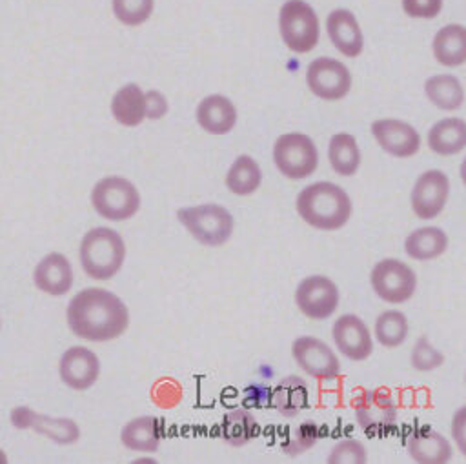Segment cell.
<instances>
[{"mask_svg": "<svg viewBox=\"0 0 466 464\" xmlns=\"http://www.w3.org/2000/svg\"><path fill=\"white\" fill-rule=\"evenodd\" d=\"M326 31L333 45L350 58H355L362 53L364 36L360 25L351 11L335 9L326 18Z\"/></svg>", "mask_w": 466, "mask_h": 464, "instance_id": "cell-18", "label": "cell"}, {"mask_svg": "<svg viewBox=\"0 0 466 464\" xmlns=\"http://www.w3.org/2000/svg\"><path fill=\"white\" fill-rule=\"evenodd\" d=\"M295 304L308 318L324 320L339 306V287L324 275L306 277L295 289Z\"/></svg>", "mask_w": 466, "mask_h": 464, "instance_id": "cell-11", "label": "cell"}, {"mask_svg": "<svg viewBox=\"0 0 466 464\" xmlns=\"http://www.w3.org/2000/svg\"><path fill=\"white\" fill-rule=\"evenodd\" d=\"M319 435H320V429L313 420L300 422L284 437L280 449L288 457H297V455L308 451L319 440Z\"/></svg>", "mask_w": 466, "mask_h": 464, "instance_id": "cell-33", "label": "cell"}, {"mask_svg": "<svg viewBox=\"0 0 466 464\" xmlns=\"http://www.w3.org/2000/svg\"><path fill=\"white\" fill-rule=\"evenodd\" d=\"M375 142L390 155L406 158L420 149V135L413 126L399 118H379L371 124Z\"/></svg>", "mask_w": 466, "mask_h": 464, "instance_id": "cell-15", "label": "cell"}, {"mask_svg": "<svg viewBox=\"0 0 466 464\" xmlns=\"http://www.w3.org/2000/svg\"><path fill=\"white\" fill-rule=\"evenodd\" d=\"M328 158L333 171L340 177H351L360 166V149L350 133H335L329 138Z\"/></svg>", "mask_w": 466, "mask_h": 464, "instance_id": "cell-29", "label": "cell"}, {"mask_svg": "<svg viewBox=\"0 0 466 464\" xmlns=\"http://www.w3.org/2000/svg\"><path fill=\"white\" fill-rule=\"evenodd\" d=\"M144 106H146V118L158 120L167 113V100L162 93L149 89L144 93Z\"/></svg>", "mask_w": 466, "mask_h": 464, "instance_id": "cell-38", "label": "cell"}, {"mask_svg": "<svg viewBox=\"0 0 466 464\" xmlns=\"http://www.w3.org/2000/svg\"><path fill=\"white\" fill-rule=\"evenodd\" d=\"M428 146L433 153L450 156L466 147V124L462 118H442L428 131Z\"/></svg>", "mask_w": 466, "mask_h": 464, "instance_id": "cell-23", "label": "cell"}, {"mask_svg": "<svg viewBox=\"0 0 466 464\" xmlns=\"http://www.w3.org/2000/svg\"><path fill=\"white\" fill-rule=\"evenodd\" d=\"M7 460V457H5V453L0 449V462H5Z\"/></svg>", "mask_w": 466, "mask_h": 464, "instance_id": "cell-39", "label": "cell"}, {"mask_svg": "<svg viewBox=\"0 0 466 464\" xmlns=\"http://www.w3.org/2000/svg\"><path fill=\"white\" fill-rule=\"evenodd\" d=\"M120 440L127 449L151 453L158 449L160 444V422L157 417L146 415L137 417L124 424L120 431Z\"/></svg>", "mask_w": 466, "mask_h": 464, "instance_id": "cell-25", "label": "cell"}, {"mask_svg": "<svg viewBox=\"0 0 466 464\" xmlns=\"http://www.w3.org/2000/svg\"><path fill=\"white\" fill-rule=\"evenodd\" d=\"M297 213L315 229L333 231L348 224L353 206L350 195L333 182L306 186L297 197Z\"/></svg>", "mask_w": 466, "mask_h": 464, "instance_id": "cell-2", "label": "cell"}, {"mask_svg": "<svg viewBox=\"0 0 466 464\" xmlns=\"http://www.w3.org/2000/svg\"><path fill=\"white\" fill-rule=\"evenodd\" d=\"M355 419L370 437L386 435L395 428L397 404L386 389H366L353 398Z\"/></svg>", "mask_w": 466, "mask_h": 464, "instance_id": "cell-9", "label": "cell"}, {"mask_svg": "<svg viewBox=\"0 0 466 464\" xmlns=\"http://www.w3.org/2000/svg\"><path fill=\"white\" fill-rule=\"evenodd\" d=\"M258 431H260L258 422L244 408H235V409L228 411L220 422L222 439L229 446H235V448H240V446L251 442L258 435Z\"/></svg>", "mask_w": 466, "mask_h": 464, "instance_id": "cell-31", "label": "cell"}, {"mask_svg": "<svg viewBox=\"0 0 466 464\" xmlns=\"http://www.w3.org/2000/svg\"><path fill=\"white\" fill-rule=\"evenodd\" d=\"M450 197V178L439 169L424 171L411 189V209L422 220H431L444 209Z\"/></svg>", "mask_w": 466, "mask_h": 464, "instance_id": "cell-12", "label": "cell"}, {"mask_svg": "<svg viewBox=\"0 0 466 464\" xmlns=\"http://www.w3.org/2000/svg\"><path fill=\"white\" fill-rule=\"evenodd\" d=\"M155 0H111L115 18L124 25H140L153 13Z\"/></svg>", "mask_w": 466, "mask_h": 464, "instance_id": "cell-34", "label": "cell"}, {"mask_svg": "<svg viewBox=\"0 0 466 464\" xmlns=\"http://www.w3.org/2000/svg\"><path fill=\"white\" fill-rule=\"evenodd\" d=\"M111 115L126 127L138 126L146 118L144 91L137 84L122 86L111 98Z\"/></svg>", "mask_w": 466, "mask_h": 464, "instance_id": "cell-27", "label": "cell"}, {"mask_svg": "<svg viewBox=\"0 0 466 464\" xmlns=\"http://www.w3.org/2000/svg\"><path fill=\"white\" fill-rule=\"evenodd\" d=\"M448 247V235L435 226H424L411 231L404 240V251L413 260H431Z\"/></svg>", "mask_w": 466, "mask_h": 464, "instance_id": "cell-26", "label": "cell"}, {"mask_svg": "<svg viewBox=\"0 0 466 464\" xmlns=\"http://www.w3.org/2000/svg\"><path fill=\"white\" fill-rule=\"evenodd\" d=\"M58 373L67 388L84 391L98 380L100 360L91 349L84 346H71L60 357Z\"/></svg>", "mask_w": 466, "mask_h": 464, "instance_id": "cell-16", "label": "cell"}, {"mask_svg": "<svg viewBox=\"0 0 466 464\" xmlns=\"http://www.w3.org/2000/svg\"><path fill=\"white\" fill-rule=\"evenodd\" d=\"M368 460V451L364 444L357 439H346L335 444L328 455L329 464H364Z\"/></svg>", "mask_w": 466, "mask_h": 464, "instance_id": "cell-35", "label": "cell"}, {"mask_svg": "<svg viewBox=\"0 0 466 464\" xmlns=\"http://www.w3.org/2000/svg\"><path fill=\"white\" fill-rule=\"evenodd\" d=\"M273 162L284 177L300 180L317 169L319 151L308 135L284 133L273 146Z\"/></svg>", "mask_w": 466, "mask_h": 464, "instance_id": "cell-7", "label": "cell"}, {"mask_svg": "<svg viewBox=\"0 0 466 464\" xmlns=\"http://www.w3.org/2000/svg\"><path fill=\"white\" fill-rule=\"evenodd\" d=\"M306 82L315 96L322 100H340L351 89V73L342 62L320 56L309 62Z\"/></svg>", "mask_w": 466, "mask_h": 464, "instance_id": "cell-10", "label": "cell"}, {"mask_svg": "<svg viewBox=\"0 0 466 464\" xmlns=\"http://www.w3.org/2000/svg\"><path fill=\"white\" fill-rule=\"evenodd\" d=\"M402 9L411 18H435L442 9V0H402Z\"/></svg>", "mask_w": 466, "mask_h": 464, "instance_id": "cell-37", "label": "cell"}, {"mask_svg": "<svg viewBox=\"0 0 466 464\" xmlns=\"http://www.w3.org/2000/svg\"><path fill=\"white\" fill-rule=\"evenodd\" d=\"M260 182H262L260 166L255 158H251L248 155L237 156L226 173L228 189L238 197L255 193L258 189Z\"/></svg>", "mask_w": 466, "mask_h": 464, "instance_id": "cell-30", "label": "cell"}, {"mask_svg": "<svg viewBox=\"0 0 466 464\" xmlns=\"http://www.w3.org/2000/svg\"><path fill=\"white\" fill-rule=\"evenodd\" d=\"M408 453L415 462L420 464H444L451 459L450 440L431 428H417L410 433Z\"/></svg>", "mask_w": 466, "mask_h": 464, "instance_id": "cell-20", "label": "cell"}, {"mask_svg": "<svg viewBox=\"0 0 466 464\" xmlns=\"http://www.w3.org/2000/svg\"><path fill=\"white\" fill-rule=\"evenodd\" d=\"M291 355L299 368L315 378H335L340 362L335 351L317 337H299L291 346Z\"/></svg>", "mask_w": 466, "mask_h": 464, "instance_id": "cell-13", "label": "cell"}, {"mask_svg": "<svg viewBox=\"0 0 466 464\" xmlns=\"http://www.w3.org/2000/svg\"><path fill=\"white\" fill-rule=\"evenodd\" d=\"M370 282L379 298L390 304H402L413 297L417 275L399 258H382L373 266Z\"/></svg>", "mask_w": 466, "mask_h": 464, "instance_id": "cell-8", "label": "cell"}, {"mask_svg": "<svg viewBox=\"0 0 466 464\" xmlns=\"http://www.w3.org/2000/svg\"><path fill=\"white\" fill-rule=\"evenodd\" d=\"M67 326L75 337L89 342H107L129 326L127 306L111 291L86 287L67 304Z\"/></svg>", "mask_w": 466, "mask_h": 464, "instance_id": "cell-1", "label": "cell"}, {"mask_svg": "<svg viewBox=\"0 0 466 464\" xmlns=\"http://www.w3.org/2000/svg\"><path fill=\"white\" fill-rule=\"evenodd\" d=\"M271 404L273 408L284 415L293 417L308 408L309 393L306 382L297 375H288L277 382V386L271 389Z\"/></svg>", "mask_w": 466, "mask_h": 464, "instance_id": "cell-24", "label": "cell"}, {"mask_svg": "<svg viewBox=\"0 0 466 464\" xmlns=\"http://www.w3.org/2000/svg\"><path fill=\"white\" fill-rule=\"evenodd\" d=\"M177 217L180 224L189 231V235L204 246H222L233 235V215L218 204L180 207L177 211Z\"/></svg>", "mask_w": 466, "mask_h": 464, "instance_id": "cell-4", "label": "cell"}, {"mask_svg": "<svg viewBox=\"0 0 466 464\" xmlns=\"http://www.w3.org/2000/svg\"><path fill=\"white\" fill-rule=\"evenodd\" d=\"M126 258V244L111 227H93L80 242V264L93 280L113 278Z\"/></svg>", "mask_w": 466, "mask_h": 464, "instance_id": "cell-3", "label": "cell"}, {"mask_svg": "<svg viewBox=\"0 0 466 464\" xmlns=\"http://www.w3.org/2000/svg\"><path fill=\"white\" fill-rule=\"evenodd\" d=\"M433 56L448 67L462 66L466 60V29L461 24H448L437 31L431 42Z\"/></svg>", "mask_w": 466, "mask_h": 464, "instance_id": "cell-22", "label": "cell"}, {"mask_svg": "<svg viewBox=\"0 0 466 464\" xmlns=\"http://www.w3.org/2000/svg\"><path fill=\"white\" fill-rule=\"evenodd\" d=\"M91 204L102 218L122 222L131 218L138 211L140 193L131 180L109 175L100 178L93 186Z\"/></svg>", "mask_w": 466, "mask_h": 464, "instance_id": "cell-5", "label": "cell"}, {"mask_svg": "<svg viewBox=\"0 0 466 464\" xmlns=\"http://www.w3.org/2000/svg\"><path fill=\"white\" fill-rule=\"evenodd\" d=\"M331 337L337 349L350 360H364L373 351L371 333L357 315H340L331 326Z\"/></svg>", "mask_w": 466, "mask_h": 464, "instance_id": "cell-17", "label": "cell"}, {"mask_svg": "<svg viewBox=\"0 0 466 464\" xmlns=\"http://www.w3.org/2000/svg\"><path fill=\"white\" fill-rule=\"evenodd\" d=\"M0 326H2V322H0Z\"/></svg>", "mask_w": 466, "mask_h": 464, "instance_id": "cell-40", "label": "cell"}, {"mask_svg": "<svg viewBox=\"0 0 466 464\" xmlns=\"http://www.w3.org/2000/svg\"><path fill=\"white\" fill-rule=\"evenodd\" d=\"M33 280L40 291L51 297H60L73 286V267L62 253L53 251L36 264Z\"/></svg>", "mask_w": 466, "mask_h": 464, "instance_id": "cell-19", "label": "cell"}, {"mask_svg": "<svg viewBox=\"0 0 466 464\" xmlns=\"http://www.w3.org/2000/svg\"><path fill=\"white\" fill-rule=\"evenodd\" d=\"M408 331H410L408 318L402 311H397V309L382 311L377 317L375 326H373L375 338L379 340V344H382L386 348L400 346L406 340Z\"/></svg>", "mask_w": 466, "mask_h": 464, "instance_id": "cell-32", "label": "cell"}, {"mask_svg": "<svg viewBox=\"0 0 466 464\" xmlns=\"http://www.w3.org/2000/svg\"><path fill=\"white\" fill-rule=\"evenodd\" d=\"M279 29L293 53H309L319 42V18L304 0H288L280 7Z\"/></svg>", "mask_w": 466, "mask_h": 464, "instance_id": "cell-6", "label": "cell"}, {"mask_svg": "<svg viewBox=\"0 0 466 464\" xmlns=\"http://www.w3.org/2000/svg\"><path fill=\"white\" fill-rule=\"evenodd\" d=\"M11 424L18 429H35L56 444H73L80 437V429L75 420L66 417L53 419L24 406L11 411Z\"/></svg>", "mask_w": 466, "mask_h": 464, "instance_id": "cell-14", "label": "cell"}, {"mask_svg": "<svg viewBox=\"0 0 466 464\" xmlns=\"http://www.w3.org/2000/svg\"><path fill=\"white\" fill-rule=\"evenodd\" d=\"M198 126L211 135H226L237 124V109L224 95H209L197 107Z\"/></svg>", "mask_w": 466, "mask_h": 464, "instance_id": "cell-21", "label": "cell"}, {"mask_svg": "<svg viewBox=\"0 0 466 464\" xmlns=\"http://www.w3.org/2000/svg\"><path fill=\"white\" fill-rule=\"evenodd\" d=\"M424 93L431 104L444 111L459 109L464 104V89L453 75H433L424 84Z\"/></svg>", "mask_w": 466, "mask_h": 464, "instance_id": "cell-28", "label": "cell"}, {"mask_svg": "<svg viewBox=\"0 0 466 464\" xmlns=\"http://www.w3.org/2000/svg\"><path fill=\"white\" fill-rule=\"evenodd\" d=\"M444 362V355L431 346L426 337H420L411 349V366L417 371H431Z\"/></svg>", "mask_w": 466, "mask_h": 464, "instance_id": "cell-36", "label": "cell"}]
</instances>
